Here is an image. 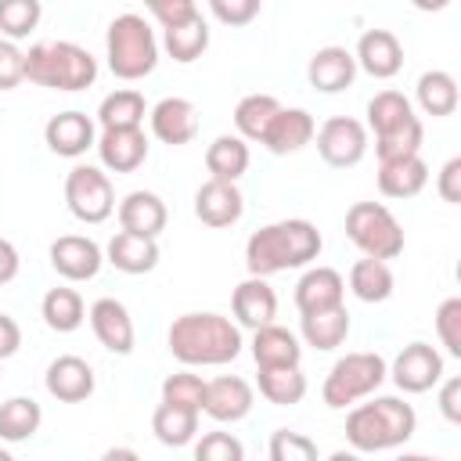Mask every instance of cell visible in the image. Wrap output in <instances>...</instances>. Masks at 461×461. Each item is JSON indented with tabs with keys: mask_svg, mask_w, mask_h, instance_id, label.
Returning a JSON list of instances; mask_svg holds the SVG:
<instances>
[{
	"mask_svg": "<svg viewBox=\"0 0 461 461\" xmlns=\"http://www.w3.org/2000/svg\"><path fill=\"white\" fill-rule=\"evenodd\" d=\"M324 249L321 230L310 220H277L259 227L245 241V267L256 277H270L281 270L310 267Z\"/></svg>",
	"mask_w": 461,
	"mask_h": 461,
	"instance_id": "cell-1",
	"label": "cell"
},
{
	"mask_svg": "<svg viewBox=\"0 0 461 461\" xmlns=\"http://www.w3.org/2000/svg\"><path fill=\"white\" fill-rule=\"evenodd\" d=\"M169 353L187 367H220L241 353V328L223 313H180L169 324Z\"/></svg>",
	"mask_w": 461,
	"mask_h": 461,
	"instance_id": "cell-2",
	"label": "cell"
},
{
	"mask_svg": "<svg viewBox=\"0 0 461 461\" xmlns=\"http://www.w3.org/2000/svg\"><path fill=\"white\" fill-rule=\"evenodd\" d=\"M418 429V414L400 396H371L346 414V439L357 454H378L407 443Z\"/></svg>",
	"mask_w": 461,
	"mask_h": 461,
	"instance_id": "cell-3",
	"label": "cell"
},
{
	"mask_svg": "<svg viewBox=\"0 0 461 461\" xmlns=\"http://www.w3.org/2000/svg\"><path fill=\"white\" fill-rule=\"evenodd\" d=\"M25 79L47 90H86L97 79V58L72 40H40L25 50Z\"/></svg>",
	"mask_w": 461,
	"mask_h": 461,
	"instance_id": "cell-4",
	"label": "cell"
},
{
	"mask_svg": "<svg viewBox=\"0 0 461 461\" xmlns=\"http://www.w3.org/2000/svg\"><path fill=\"white\" fill-rule=\"evenodd\" d=\"M104 58H108V68L115 79H144L155 72L158 65V40H155V29L140 18V14H119L112 18L108 25V36H104Z\"/></svg>",
	"mask_w": 461,
	"mask_h": 461,
	"instance_id": "cell-5",
	"label": "cell"
},
{
	"mask_svg": "<svg viewBox=\"0 0 461 461\" xmlns=\"http://www.w3.org/2000/svg\"><path fill=\"white\" fill-rule=\"evenodd\" d=\"M389 378V364L385 357L378 353H346L331 364L324 385H321V396H324V407L331 411H346L353 407L357 400L371 396L382 382Z\"/></svg>",
	"mask_w": 461,
	"mask_h": 461,
	"instance_id": "cell-6",
	"label": "cell"
},
{
	"mask_svg": "<svg viewBox=\"0 0 461 461\" xmlns=\"http://www.w3.org/2000/svg\"><path fill=\"white\" fill-rule=\"evenodd\" d=\"M346 238L375 259H396L403 252V227L382 202H353L346 209Z\"/></svg>",
	"mask_w": 461,
	"mask_h": 461,
	"instance_id": "cell-7",
	"label": "cell"
},
{
	"mask_svg": "<svg viewBox=\"0 0 461 461\" xmlns=\"http://www.w3.org/2000/svg\"><path fill=\"white\" fill-rule=\"evenodd\" d=\"M65 205L79 223H104L115 212L108 173L97 166H72L65 176Z\"/></svg>",
	"mask_w": 461,
	"mask_h": 461,
	"instance_id": "cell-8",
	"label": "cell"
},
{
	"mask_svg": "<svg viewBox=\"0 0 461 461\" xmlns=\"http://www.w3.org/2000/svg\"><path fill=\"white\" fill-rule=\"evenodd\" d=\"M317 137V151L328 166L335 169H349L367 155V126L353 115H331L321 122Z\"/></svg>",
	"mask_w": 461,
	"mask_h": 461,
	"instance_id": "cell-9",
	"label": "cell"
},
{
	"mask_svg": "<svg viewBox=\"0 0 461 461\" xmlns=\"http://www.w3.org/2000/svg\"><path fill=\"white\" fill-rule=\"evenodd\" d=\"M389 375H393L400 393H429L443 378V357L429 342H411L396 353Z\"/></svg>",
	"mask_w": 461,
	"mask_h": 461,
	"instance_id": "cell-10",
	"label": "cell"
},
{
	"mask_svg": "<svg viewBox=\"0 0 461 461\" xmlns=\"http://www.w3.org/2000/svg\"><path fill=\"white\" fill-rule=\"evenodd\" d=\"M104 263V252L94 238L83 234H61L50 241V267L65 277V281H90L97 277Z\"/></svg>",
	"mask_w": 461,
	"mask_h": 461,
	"instance_id": "cell-11",
	"label": "cell"
},
{
	"mask_svg": "<svg viewBox=\"0 0 461 461\" xmlns=\"http://www.w3.org/2000/svg\"><path fill=\"white\" fill-rule=\"evenodd\" d=\"M94 148L101 155V166L112 173H133L148 158V137L140 126H108L101 130Z\"/></svg>",
	"mask_w": 461,
	"mask_h": 461,
	"instance_id": "cell-12",
	"label": "cell"
},
{
	"mask_svg": "<svg viewBox=\"0 0 461 461\" xmlns=\"http://www.w3.org/2000/svg\"><path fill=\"white\" fill-rule=\"evenodd\" d=\"M245 212V198L238 191L234 180H216L209 176L198 191H194V216L205 223V227H234Z\"/></svg>",
	"mask_w": 461,
	"mask_h": 461,
	"instance_id": "cell-13",
	"label": "cell"
},
{
	"mask_svg": "<svg viewBox=\"0 0 461 461\" xmlns=\"http://www.w3.org/2000/svg\"><path fill=\"white\" fill-rule=\"evenodd\" d=\"M90 328H94L97 342H101L108 353H115V357H130V353H133V342H137L133 317H130V310H126L119 299H112V295L97 299V303L90 306Z\"/></svg>",
	"mask_w": 461,
	"mask_h": 461,
	"instance_id": "cell-14",
	"label": "cell"
},
{
	"mask_svg": "<svg viewBox=\"0 0 461 461\" xmlns=\"http://www.w3.org/2000/svg\"><path fill=\"white\" fill-rule=\"evenodd\" d=\"M43 140L54 155L79 158V155H86V148L97 144V130H94V119L86 112H58L47 119Z\"/></svg>",
	"mask_w": 461,
	"mask_h": 461,
	"instance_id": "cell-15",
	"label": "cell"
},
{
	"mask_svg": "<svg viewBox=\"0 0 461 461\" xmlns=\"http://www.w3.org/2000/svg\"><path fill=\"white\" fill-rule=\"evenodd\" d=\"M353 58H357V68H364L371 79H393L403 68V47L389 29H367L357 40Z\"/></svg>",
	"mask_w": 461,
	"mask_h": 461,
	"instance_id": "cell-16",
	"label": "cell"
},
{
	"mask_svg": "<svg viewBox=\"0 0 461 461\" xmlns=\"http://www.w3.org/2000/svg\"><path fill=\"white\" fill-rule=\"evenodd\" d=\"M43 385L54 400L61 403H79L94 393V367L76 357V353H61L47 364V375H43Z\"/></svg>",
	"mask_w": 461,
	"mask_h": 461,
	"instance_id": "cell-17",
	"label": "cell"
},
{
	"mask_svg": "<svg viewBox=\"0 0 461 461\" xmlns=\"http://www.w3.org/2000/svg\"><path fill=\"white\" fill-rule=\"evenodd\" d=\"M306 79L321 94H342L357 79V58H353V50L335 47V43L313 50V58L306 65Z\"/></svg>",
	"mask_w": 461,
	"mask_h": 461,
	"instance_id": "cell-18",
	"label": "cell"
},
{
	"mask_svg": "<svg viewBox=\"0 0 461 461\" xmlns=\"http://www.w3.org/2000/svg\"><path fill=\"white\" fill-rule=\"evenodd\" d=\"M151 133L162 140V144H191L194 133H198V108L187 101V97H162L151 112Z\"/></svg>",
	"mask_w": 461,
	"mask_h": 461,
	"instance_id": "cell-19",
	"label": "cell"
},
{
	"mask_svg": "<svg viewBox=\"0 0 461 461\" xmlns=\"http://www.w3.org/2000/svg\"><path fill=\"white\" fill-rule=\"evenodd\" d=\"M313 133H317V122L306 108H277L259 144L274 155H295L313 140Z\"/></svg>",
	"mask_w": 461,
	"mask_h": 461,
	"instance_id": "cell-20",
	"label": "cell"
},
{
	"mask_svg": "<svg viewBox=\"0 0 461 461\" xmlns=\"http://www.w3.org/2000/svg\"><path fill=\"white\" fill-rule=\"evenodd\" d=\"M230 313H234V321H238V328H263V324H270L274 317H277V295H274V288L267 285V277H256V274H249L238 288H234V295H230Z\"/></svg>",
	"mask_w": 461,
	"mask_h": 461,
	"instance_id": "cell-21",
	"label": "cell"
},
{
	"mask_svg": "<svg viewBox=\"0 0 461 461\" xmlns=\"http://www.w3.org/2000/svg\"><path fill=\"white\" fill-rule=\"evenodd\" d=\"M202 411L212 421H220V425L241 421L252 411V385L245 378H238V375H220V378L205 382V403H202Z\"/></svg>",
	"mask_w": 461,
	"mask_h": 461,
	"instance_id": "cell-22",
	"label": "cell"
},
{
	"mask_svg": "<svg viewBox=\"0 0 461 461\" xmlns=\"http://www.w3.org/2000/svg\"><path fill=\"white\" fill-rule=\"evenodd\" d=\"M342 299H346V277L335 267H310L295 285V310L299 313L331 310V306H342Z\"/></svg>",
	"mask_w": 461,
	"mask_h": 461,
	"instance_id": "cell-23",
	"label": "cell"
},
{
	"mask_svg": "<svg viewBox=\"0 0 461 461\" xmlns=\"http://www.w3.org/2000/svg\"><path fill=\"white\" fill-rule=\"evenodd\" d=\"M166 202L155 191H130L119 202V227L130 234H144V238H158L166 230Z\"/></svg>",
	"mask_w": 461,
	"mask_h": 461,
	"instance_id": "cell-24",
	"label": "cell"
},
{
	"mask_svg": "<svg viewBox=\"0 0 461 461\" xmlns=\"http://www.w3.org/2000/svg\"><path fill=\"white\" fill-rule=\"evenodd\" d=\"M252 360L256 367H295L303 360V346L288 328L270 321L252 331Z\"/></svg>",
	"mask_w": 461,
	"mask_h": 461,
	"instance_id": "cell-25",
	"label": "cell"
},
{
	"mask_svg": "<svg viewBox=\"0 0 461 461\" xmlns=\"http://www.w3.org/2000/svg\"><path fill=\"white\" fill-rule=\"evenodd\" d=\"M108 263L122 274H151L158 267V238H144V234H130L119 230L108 249H104Z\"/></svg>",
	"mask_w": 461,
	"mask_h": 461,
	"instance_id": "cell-26",
	"label": "cell"
},
{
	"mask_svg": "<svg viewBox=\"0 0 461 461\" xmlns=\"http://www.w3.org/2000/svg\"><path fill=\"white\" fill-rule=\"evenodd\" d=\"M299 335L306 346L328 353L339 349L349 335V310L346 306H331V310H313V313H299Z\"/></svg>",
	"mask_w": 461,
	"mask_h": 461,
	"instance_id": "cell-27",
	"label": "cell"
},
{
	"mask_svg": "<svg viewBox=\"0 0 461 461\" xmlns=\"http://www.w3.org/2000/svg\"><path fill=\"white\" fill-rule=\"evenodd\" d=\"M429 184V166L421 155L378 162V191L385 198H414Z\"/></svg>",
	"mask_w": 461,
	"mask_h": 461,
	"instance_id": "cell-28",
	"label": "cell"
},
{
	"mask_svg": "<svg viewBox=\"0 0 461 461\" xmlns=\"http://www.w3.org/2000/svg\"><path fill=\"white\" fill-rule=\"evenodd\" d=\"M162 47H166V54H169L173 61L191 65V61L202 58L205 47H209V25H205V18L194 11L191 18H184V22H176V25H166V29H162Z\"/></svg>",
	"mask_w": 461,
	"mask_h": 461,
	"instance_id": "cell-29",
	"label": "cell"
},
{
	"mask_svg": "<svg viewBox=\"0 0 461 461\" xmlns=\"http://www.w3.org/2000/svg\"><path fill=\"white\" fill-rule=\"evenodd\" d=\"M414 97L421 104L425 115H454L457 112V79L443 68H432V72H421L418 76V86H414Z\"/></svg>",
	"mask_w": 461,
	"mask_h": 461,
	"instance_id": "cell-30",
	"label": "cell"
},
{
	"mask_svg": "<svg viewBox=\"0 0 461 461\" xmlns=\"http://www.w3.org/2000/svg\"><path fill=\"white\" fill-rule=\"evenodd\" d=\"M205 169H209V176H216V180H234V184H238V176L249 169V144H245V137H238V133H220V137L205 148Z\"/></svg>",
	"mask_w": 461,
	"mask_h": 461,
	"instance_id": "cell-31",
	"label": "cell"
},
{
	"mask_svg": "<svg viewBox=\"0 0 461 461\" xmlns=\"http://www.w3.org/2000/svg\"><path fill=\"white\" fill-rule=\"evenodd\" d=\"M349 292L360 303H385L393 295V270L385 259L364 256L349 267Z\"/></svg>",
	"mask_w": 461,
	"mask_h": 461,
	"instance_id": "cell-32",
	"label": "cell"
},
{
	"mask_svg": "<svg viewBox=\"0 0 461 461\" xmlns=\"http://www.w3.org/2000/svg\"><path fill=\"white\" fill-rule=\"evenodd\" d=\"M43 411L32 396H11L0 403V439L4 443H25L40 432Z\"/></svg>",
	"mask_w": 461,
	"mask_h": 461,
	"instance_id": "cell-33",
	"label": "cell"
},
{
	"mask_svg": "<svg viewBox=\"0 0 461 461\" xmlns=\"http://www.w3.org/2000/svg\"><path fill=\"white\" fill-rule=\"evenodd\" d=\"M40 313H43V324H47L50 331L68 335V331H76V328L83 324L86 306H83V295H79L76 288H65V285H61V288H50V292L43 295Z\"/></svg>",
	"mask_w": 461,
	"mask_h": 461,
	"instance_id": "cell-34",
	"label": "cell"
},
{
	"mask_svg": "<svg viewBox=\"0 0 461 461\" xmlns=\"http://www.w3.org/2000/svg\"><path fill=\"white\" fill-rule=\"evenodd\" d=\"M151 432L162 447H187L198 432V411H187V407L162 400L151 414Z\"/></svg>",
	"mask_w": 461,
	"mask_h": 461,
	"instance_id": "cell-35",
	"label": "cell"
},
{
	"mask_svg": "<svg viewBox=\"0 0 461 461\" xmlns=\"http://www.w3.org/2000/svg\"><path fill=\"white\" fill-rule=\"evenodd\" d=\"M277 108H281V101L274 94H245L234 104V130H238V137L263 140V133H267L270 119L277 115Z\"/></svg>",
	"mask_w": 461,
	"mask_h": 461,
	"instance_id": "cell-36",
	"label": "cell"
},
{
	"mask_svg": "<svg viewBox=\"0 0 461 461\" xmlns=\"http://www.w3.org/2000/svg\"><path fill=\"white\" fill-rule=\"evenodd\" d=\"M259 396L274 407H292L306 396V375L295 367H259Z\"/></svg>",
	"mask_w": 461,
	"mask_h": 461,
	"instance_id": "cell-37",
	"label": "cell"
},
{
	"mask_svg": "<svg viewBox=\"0 0 461 461\" xmlns=\"http://www.w3.org/2000/svg\"><path fill=\"white\" fill-rule=\"evenodd\" d=\"M411 119H414V108L400 90H378L367 101V126L375 130V137L389 133V130H396V126H403Z\"/></svg>",
	"mask_w": 461,
	"mask_h": 461,
	"instance_id": "cell-38",
	"label": "cell"
},
{
	"mask_svg": "<svg viewBox=\"0 0 461 461\" xmlns=\"http://www.w3.org/2000/svg\"><path fill=\"white\" fill-rule=\"evenodd\" d=\"M144 115H148V104H144V94H137V90H112L97 108L101 130H108V126H140Z\"/></svg>",
	"mask_w": 461,
	"mask_h": 461,
	"instance_id": "cell-39",
	"label": "cell"
},
{
	"mask_svg": "<svg viewBox=\"0 0 461 461\" xmlns=\"http://www.w3.org/2000/svg\"><path fill=\"white\" fill-rule=\"evenodd\" d=\"M421 137H425V126L421 119L414 115L411 122L389 130V133H378L375 137V155L378 162H393V158H407V155H418L421 151Z\"/></svg>",
	"mask_w": 461,
	"mask_h": 461,
	"instance_id": "cell-40",
	"label": "cell"
},
{
	"mask_svg": "<svg viewBox=\"0 0 461 461\" xmlns=\"http://www.w3.org/2000/svg\"><path fill=\"white\" fill-rule=\"evenodd\" d=\"M43 18L40 0H0V36L7 40H25Z\"/></svg>",
	"mask_w": 461,
	"mask_h": 461,
	"instance_id": "cell-41",
	"label": "cell"
},
{
	"mask_svg": "<svg viewBox=\"0 0 461 461\" xmlns=\"http://www.w3.org/2000/svg\"><path fill=\"white\" fill-rule=\"evenodd\" d=\"M162 400L202 414V403H205V378H198V375H191V371L166 375V382H162Z\"/></svg>",
	"mask_w": 461,
	"mask_h": 461,
	"instance_id": "cell-42",
	"label": "cell"
},
{
	"mask_svg": "<svg viewBox=\"0 0 461 461\" xmlns=\"http://www.w3.org/2000/svg\"><path fill=\"white\" fill-rule=\"evenodd\" d=\"M317 457V443L303 432L292 429H277L270 436V461H313Z\"/></svg>",
	"mask_w": 461,
	"mask_h": 461,
	"instance_id": "cell-43",
	"label": "cell"
},
{
	"mask_svg": "<svg viewBox=\"0 0 461 461\" xmlns=\"http://www.w3.org/2000/svg\"><path fill=\"white\" fill-rule=\"evenodd\" d=\"M436 335H439V342L447 346L450 357H461V299L457 295L439 303V310H436Z\"/></svg>",
	"mask_w": 461,
	"mask_h": 461,
	"instance_id": "cell-44",
	"label": "cell"
},
{
	"mask_svg": "<svg viewBox=\"0 0 461 461\" xmlns=\"http://www.w3.org/2000/svg\"><path fill=\"white\" fill-rule=\"evenodd\" d=\"M194 457L198 461H241L245 457V447L230 432H205L194 443Z\"/></svg>",
	"mask_w": 461,
	"mask_h": 461,
	"instance_id": "cell-45",
	"label": "cell"
},
{
	"mask_svg": "<svg viewBox=\"0 0 461 461\" xmlns=\"http://www.w3.org/2000/svg\"><path fill=\"white\" fill-rule=\"evenodd\" d=\"M25 79V50L14 40L0 36V90H14Z\"/></svg>",
	"mask_w": 461,
	"mask_h": 461,
	"instance_id": "cell-46",
	"label": "cell"
},
{
	"mask_svg": "<svg viewBox=\"0 0 461 461\" xmlns=\"http://www.w3.org/2000/svg\"><path fill=\"white\" fill-rule=\"evenodd\" d=\"M209 7H212V14H216V22H223V25H230V29L249 25V22H256V14H259V0H209Z\"/></svg>",
	"mask_w": 461,
	"mask_h": 461,
	"instance_id": "cell-47",
	"label": "cell"
},
{
	"mask_svg": "<svg viewBox=\"0 0 461 461\" xmlns=\"http://www.w3.org/2000/svg\"><path fill=\"white\" fill-rule=\"evenodd\" d=\"M144 7L155 14V22H158L162 29L184 22V18H191V14L198 11L194 0H144Z\"/></svg>",
	"mask_w": 461,
	"mask_h": 461,
	"instance_id": "cell-48",
	"label": "cell"
},
{
	"mask_svg": "<svg viewBox=\"0 0 461 461\" xmlns=\"http://www.w3.org/2000/svg\"><path fill=\"white\" fill-rule=\"evenodd\" d=\"M436 191H439V198L450 202V205L461 202V158H447V162H443V169H439V176H436Z\"/></svg>",
	"mask_w": 461,
	"mask_h": 461,
	"instance_id": "cell-49",
	"label": "cell"
},
{
	"mask_svg": "<svg viewBox=\"0 0 461 461\" xmlns=\"http://www.w3.org/2000/svg\"><path fill=\"white\" fill-rule=\"evenodd\" d=\"M439 411L450 425L461 421V378H447L443 389H439Z\"/></svg>",
	"mask_w": 461,
	"mask_h": 461,
	"instance_id": "cell-50",
	"label": "cell"
},
{
	"mask_svg": "<svg viewBox=\"0 0 461 461\" xmlns=\"http://www.w3.org/2000/svg\"><path fill=\"white\" fill-rule=\"evenodd\" d=\"M18 346H22V328L14 324V317L0 313V360L14 357V353H18Z\"/></svg>",
	"mask_w": 461,
	"mask_h": 461,
	"instance_id": "cell-51",
	"label": "cell"
},
{
	"mask_svg": "<svg viewBox=\"0 0 461 461\" xmlns=\"http://www.w3.org/2000/svg\"><path fill=\"white\" fill-rule=\"evenodd\" d=\"M18 267H22V259H18V249H14L7 238H0V285L14 281V277H18Z\"/></svg>",
	"mask_w": 461,
	"mask_h": 461,
	"instance_id": "cell-52",
	"label": "cell"
},
{
	"mask_svg": "<svg viewBox=\"0 0 461 461\" xmlns=\"http://www.w3.org/2000/svg\"><path fill=\"white\" fill-rule=\"evenodd\" d=\"M418 11H443V7H450V0H411Z\"/></svg>",
	"mask_w": 461,
	"mask_h": 461,
	"instance_id": "cell-53",
	"label": "cell"
},
{
	"mask_svg": "<svg viewBox=\"0 0 461 461\" xmlns=\"http://www.w3.org/2000/svg\"><path fill=\"white\" fill-rule=\"evenodd\" d=\"M104 457H108V461H115V457H137V450H126V447H119V450H104Z\"/></svg>",
	"mask_w": 461,
	"mask_h": 461,
	"instance_id": "cell-54",
	"label": "cell"
},
{
	"mask_svg": "<svg viewBox=\"0 0 461 461\" xmlns=\"http://www.w3.org/2000/svg\"><path fill=\"white\" fill-rule=\"evenodd\" d=\"M0 461H11V454H7V450H4V447H0Z\"/></svg>",
	"mask_w": 461,
	"mask_h": 461,
	"instance_id": "cell-55",
	"label": "cell"
}]
</instances>
